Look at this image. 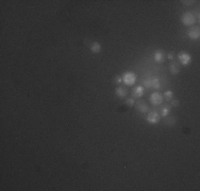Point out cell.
Listing matches in <instances>:
<instances>
[{"mask_svg":"<svg viewBox=\"0 0 200 191\" xmlns=\"http://www.w3.org/2000/svg\"><path fill=\"white\" fill-rule=\"evenodd\" d=\"M143 86L147 88H154V89H160L161 88V82L157 76H151L148 79H145L143 81Z\"/></svg>","mask_w":200,"mask_h":191,"instance_id":"obj_1","label":"cell"},{"mask_svg":"<svg viewBox=\"0 0 200 191\" xmlns=\"http://www.w3.org/2000/svg\"><path fill=\"white\" fill-rule=\"evenodd\" d=\"M181 23L184 26H186V27H191V26L195 25L196 17L194 16V14L189 13V12H186V13H184L181 16Z\"/></svg>","mask_w":200,"mask_h":191,"instance_id":"obj_2","label":"cell"},{"mask_svg":"<svg viewBox=\"0 0 200 191\" xmlns=\"http://www.w3.org/2000/svg\"><path fill=\"white\" fill-rule=\"evenodd\" d=\"M122 82H124L126 85H133V84L136 82V74L134 72L127 71L122 74Z\"/></svg>","mask_w":200,"mask_h":191,"instance_id":"obj_3","label":"cell"},{"mask_svg":"<svg viewBox=\"0 0 200 191\" xmlns=\"http://www.w3.org/2000/svg\"><path fill=\"white\" fill-rule=\"evenodd\" d=\"M178 59L181 62L183 66H189L192 62V56L189 54L187 51H181L178 53Z\"/></svg>","mask_w":200,"mask_h":191,"instance_id":"obj_4","label":"cell"},{"mask_svg":"<svg viewBox=\"0 0 200 191\" xmlns=\"http://www.w3.org/2000/svg\"><path fill=\"white\" fill-rule=\"evenodd\" d=\"M160 119H161V116L155 110H151L147 115V121L149 124H157L160 121Z\"/></svg>","mask_w":200,"mask_h":191,"instance_id":"obj_5","label":"cell"},{"mask_svg":"<svg viewBox=\"0 0 200 191\" xmlns=\"http://www.w3.org/2000/svg\"><path fill=\"white\" fill-rule=\"evenodd\" d=\"M149 100H150V102L153 105H160V104H162L164 98H163V96L160 92H153V94H151Z\"/></svg>","mask_w":200,"mask_h":191,"instance_id":"obj_6","label":"cell"},{"mask_svg":"<svg viewBox=\"0 0 200 191\" xmlns=\"http://www.w3.org/2000/svg\"><path fill=\"white\" fill-rule=\"evenodd\" d=\"M199 36H200L199 28H194V29H192V30H189V37L191 38V39H193V41L198 39Z\"/></svg>","mask_w":200,"mask_h":191,"instance_id":"obj_7","label":"cell"},{"mask_svg":"<svg viewBox=\"0 0 200 191\" xmlns=\"http://www.w3.org/2000/svg\"><path fill=\"white\" fill-rule=\"evenodd\" d=\"M115 94H116L117 97L120 98V99H122V98H125L128 94V90L126 89L125 87H122V86H119V87L116 88V90H115Z\"/></svg>","mask_w":200,"mask_h":191,"instance_id":"obj_8","label":"cell"},{"mask_svg":"<svg viewBox=\"0 0 200 191\" xmlns=\"http://www.w3.org/2000/svg\"><path fill=\"white\" fill-rule=\"evenodd\" d=\"M144 94V87L143 86H136L134 89L132 90V96L134 98H141Z\"/></svg>","mask_w":200,"mask_h":191,"instance_id":"obj_9","label":"cell"},{"mask_svg":"<svg viewBox=\"0 0 200 191\" xmlns=\"http://www.w3.org/2000/svg\"><path fill=\"white\" fill-rule=\"evenodd\" d=\"M154 60L157 63H163L164 61V51L163 50H155L154 52Z\"/></svg>","mask_w":200,"mask_h":191,"instance_id":"obj_10","label":"cell"},{"mask_svg":"<svg viewBox=\"0 0 200 191\" xmlns=\"http://www.w3.org/2000/svg\"><path fill=\"white\" fill-rule=\"evenodd\" d=\"M180 70H181V68H180V65L177 62L170 63V65H169V71H170L171 74H178L180 72Z\"/></svg>","mask_w":200,"mask_h":191,"instance_id":"obj_11","label":"cell"},{"mask_svg":"<svg viewBox=\"0 0 200 191\" xmlns=\"http://www.w3.org/2000/svg\"><path fill=\"white\" fill-rule=\"evenodd\" d=\"M171 110V106L170 105H162L160 107V116H162V117H167L169 115Z\"/></svg>","mask_w":200,"mask_h":191,"instance_id":"obj_12","label":"cell"},{"mask_svg":"<svg viewBox=\"0 0 200 191\" xmlns=\"http://www.w3.org/2000/svg\"><path fill=\"white\" fill-rule=\"evenodd\" d=\"M136 107H137V109H138L139 112H142V114H145V112H147L149 110L148 104H146L144 101H143V102H142V101H139L138 103H137Z\"/></svg>","mask_w":200,"mask_h":191,"instance_id":"obj_13","label":"cell"},{"mask_svg":"<svg viewBox=\"0 0 200 191\" xmlns=\"http://www.w3.org/2000/svg\"><path fill=\"white\" fill-rule=\"evenodd\" d=\"M102 47L101 45L98 43V42H94V43H92V45H90V51L93 52V53H99V52L101 51Z\"/></svg>","mask_w":200,"mask_h":191,"instance_id":"obj_14","label":"cell"},{"mask_svg":"<svg viewBox=\"0 0 200 191\" xmlns=\"http://www.w3.org/2000/svg\"><path fill=\"white\" fill-rule=\"evenodd\" d=\"M173 97V92L171 91V90H166V91L164 92V99L166 100V101H171Z\"/></svg>","mask_w":200,"mask_h":191,"instance_id":"obj_15","label":"cell"},{"mask_svg":"<svg viewBox=\"0 0 200 191\" xmlns=\"http://www.w3.org/2000/svg\"><path fill=\"white\" fill-rule=\"evenodd\" d=\"M126 104L129 106V107H132V106H134V104H135L134 98H128V99L126 100Z\"/></svg>","mask_w":200,"mask_h":191,"instance_id":"obj_16","label":"cell"},{"mask_svg":"<svg viewBox=\"0 0 200 191\" xmlns=\"http://www.w3.org/2000/svg\"><path fill=\"white\" fill-rule=\"evenodd\" d=\"M176 121H177V119H176L175 117H170L169 119H167V121H166V123L168 124V125H170V126H173V124L176 123Z\"/></svg>","mask_w":200,"mask_h":191,"instance_id":"obj_17","label":"cell"},{"mask_svg":"<svg viewBox=\"0 0 200 191\" xmlns=\"http://www.w3.org/2000/svg\"><path fill=\"white\" fill-rule=\"evenodd\" d=\"M114 82L115 83H120V82H122V78L120 75H115L114 76Z\"/></svg>","mask_w":200,"mask_h":191,"instance_id":"obj_18","label":"cell"},{"mask_svg":"<svg viewBox=\"0 0 200 191\" xmlns=\"http://www.w3.org/2000/svg\"><path fill=\"white\" fill-rule=\"evenodd\" d=\"M171 105L175 106V107H178L180 105V101L179 100H171Z\"/></svg>","mask_w":200,"mask_h":191,"instance_id":"obj_19","label":"cell"},{"mask_svg":"<svg viewBox=\"0 0 200 191\" xmlns=\"http://www.w3.org/2000/svg\"><path fill=\"white\" fill-rule=\"evenodd\" d=\"M182 3H183V5H192L194 3V1H192V0H187V1H182Z\"/></svg>","mask_w":200,"mask_h":191,"instance_id":"obj_20","label":"cell"},{"mask_svg":"<svg viewBox=\"0 0 200 191\" xmlns=\"http://www.w3.org/2000/svg\"><path fill=\"white\" fill-rule=\"evenodd\" d=\"M167 57H168V60L173 61V52H169V53L167 54Z\"/></svg>","mask_w":200,"mask_h":191,"instance_id":"obj_21","label":"cell"}]
</instances>
